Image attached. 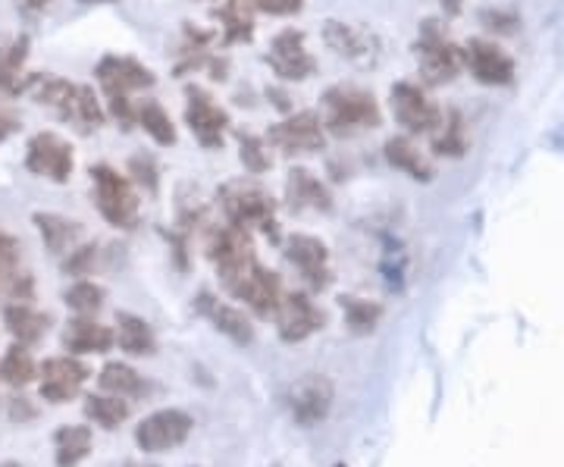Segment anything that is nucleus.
Masks as SVG:
<instances>
[{
  "instance_id": "a19ab883",
  "label": "nucleus",
  "mask_w": 564,
  "mask_h": 467,
  "mask_svg": "<svg viewBox=\"0 0 564 467\" xmlns=\"http://www.w3.org/2000/svg\"><path fill=\"white\" fill-rule=\"evenodd\" d=\"M104 110H107V120H113L126 132L135 126V101L129 95H107Z\"/></svg>"
},
{
  "instance_id": "f8f14e48",
  "label": "nucleus",
  "mask_w": 564,
  "mask_h": 467,
  "mask_svg": "<svg viewBox=\"0 0 564 467\" xmlns=\"http://www.w3.org/2000/svg\"><path fill=\"white\" fill-rule=\"evenodd\" d=\"M95 79L104 88V98L107 95H132V91H144V88L158 85V76L151 66H144L135 57H126V54H104L95 66Z\"/></svg>"
},
{
  "instance_id": "473e14b6",
  "label": "nucleus",
  "mask_w": 564,
  "mask_h": 467,
  "mask_svg": "<svg viewBox=\"0 0 564 467\" xmlns=\"http://www.w3.org/2000/svg\"><path fill=\"white\" fill-rule=\"evenodd\" d=\"M236 142H239V161H242V166L251 176H263L273 166V154H270V144H267L263 135L239 129L236 132Z\"/></svg>"
},
{
  "instance_id": "423d86ee",
  "label": "nucleus",
  "mask_w": 564,
  "mask_h": 467,
  "mask_svg": "<svg viewBox=\"0 0 564 467\" xmlns=\"http://www.w3.org/2000/svg\"><path fill=\"white\" fill-rule=\"evenodd\" d=\"M414 54H417V66H421L423 82L430 85H443L452 82L464 66V51L458 44L445 39V32L440 29V22H423L417 44H414Z\"/></svg>"
},
{
  "instance_id": "7ed1b4c3",
  "label": "nucleus",
  "mask_w": 564,
  "mask_h": 467,
  "mask_svg": "<svg viewBox=\"0 0 564 467\" xmlns=\"http://www.w3.org/2000/svg\"><path fill=\"white\" fill-rule=\"evenodd\" d=\"M88 176H91L95 204H98V214H101L104 220L110 226H117V229H135L139 226L141 202L132 180L126 173H120V170H113L110 163H95L88 170Z\"/></svg>"
},
{
  "instance_id": "de8ad7c7",
  "label": "nucleus",
  "mask_w": 564,
  "mask_h": 467,
  "mask_svg": "<svg viewBox=\"0 0 564 467\" xmlns=\"http://www.w3.org/2000/svg\"><path fill=\"white\" fill-rule=\"evenodd\" d=\"M22 13H44L51 7V0H17Z\"/></svg>"
},
{
  "instance_id": "5701e85b",
  "label": "nucleus",
  "mask_w": 564,
  "mask_h": 467,
  "mask_svg": "<svg viewBox=\"0 0 564 467\" xmlns=\"http://www.w3.org/2000/svg\"><path fill=\"white\" fill-rule=\"evenodd\" d=\"M214 39H217V32H210V29H198V25L185 22L173 73L182 79V76H192V73H202V69H207L210 61H214V51H210Z\"/></svg>"
},
{
  "instance_id": "a18cd8bd",
  "label": "nucleus",
  "mask_w": 564,
  "mask_h": 467,
  "mask_svg": "<svg viewBox=\"0 0 564 467\" xmlns=\"http://www.w3.org/2000/svg\"><path fill=\"white\" fill-rule=\"evenodd\" d=\"M20 126H22L20 113H17V110H13L10 104L0 98V142L13 139V135L20 132Z\"/></svg>"
},
{
  "instance_id": "a878e982",
  "label": "nucleus",
  "mask_w": 564,
  "mask_h": 467,
  "mask_svg": "<svg viewBox=\"0 0 564 467\" xmlns=\"http://www.w3.org/2000/svg\"><path fill=\"white\" fill-rule=\"evenodd\" d=\"M3 326L10 329V336L20 343V346H35L47 336V326H51V317L41 314L29 302H13L3 311Z\"/></svg>"
},
{
  "instance_id": "20e7f679",
  "label": "nucleus",
  "mask_w": 564,
  "mask_h": 467,
  "mask_svg": "<svg viewBox=\"0 0 564 467\" xmlns=\"http://www.w3.org/2000/svg\"><path fill=\"white\" fill-rule=\"evenodd\" d=\"M185 126L192 129L195 142L202 144L204 151H223L232 120H229V110L220 107L207 88L185 85Z\"/></svg>"
},
{
  "instance_id": "f257e3e1",
  "label": "nucleus",
  "mask_w": 564,
  "mask_h": 467,
  "mask_svg": "<svg viewBox=\"0 0 564 467\" xmlns=\"http://www.w3.org/2000/svg\"><path fill=\"white\" fill-rule=\"evenodd\" d=\"M321 107L323 129H326V135H336V139H351L358 132L383 126V110H380V101L373 98V91L351 85V82L329 85L323 91Z\"/></svg>"
},
{
  "instance_id": "9d476101",
  "label": "nucleus",
  "mask_w": 564,
  "mask_h": 467,
  "mask_svg": "<svg viewBox=\"0 0 564 467\" xmlns=\"http://www.w3.org/2000/svg\"><path fill=\"white\" fill-rule=\"evenodd\" d=\"M207 254H210V261L217 267V273H220V280L226 289L236 283L245 270L258 261L248 229L232 224L217 226V229L210 232V239H207Z\"/></svg>"
},
{
  "instance_id": "7c9ffc66",
  "label": "nucleus",
  "mask_w": 564,
  "mask_h": 467,
  "mask_svg": "<svg viewBox=\"0 0 564 467\" xmlns=\"http://www.w3.org/2000/svg\"><path fill=\"white\" fill-rule=\"evenodd\" d=\"M117 343L126 355H154L158 339H154V329L144 324L135 314H117Z\"/></svg>"
},
{
  "instance_id": "2f4dec72",
  "label": "nucleus",
  "mask_w": 564,
  "mask_h": 467,
  "mask_svg": "<svg viewBox=\"0 0 564 467\" xmlns=\"http://www.w3.org/2000/svg\"><path fill=\"white\" fill-rule=\"evenodd\" d=\"M54 443H57V467H76L91 452V430L61 427Z\"/></svg>"
},
{
  "instance_id": "6e6552de",
  "label": "nucleus",
  "mask_w": 564,
  "mask_h": 467,
  "mask_svg": "<svg viewBox=\"0 0 564 467\" xmlns=\"http://www.w3.org/2000/svg\"><path fill=\"white\" fill-rule=\"evenodd\" d=\"M323 41L336 57L355 63L361 69H373L377 63L383 61L380 35L373 29H367V25H358V22L326 20L323 22Z\"/></svg>"
},
{
  "instance_id": "8fccbe9b",
  "label": "nucleus",
  "mask_w": 564,
  "mask_h": 467,
  "mask_svg": "<svg viewBox=\"0 0 564 467\" xmlns=\"http://www.w3.org/2000/svg\"><path fill=\"white\" fill-rule=\"evenodd\" d=\"M0 467H20V465H13V461H7V465H0Z\"/></svg>"
},
{
  "instance_id": "a211bd4d",
  "label": "nucleus",
  "mask_w": 564,
  "mask_h": 467,
  "mask_svg": "<svg viewBox=\"0 0 564 467\" xmlns=\"http://www.w3.org/2000/svg\"><path fill=\"white\" fill-rule=\"evenodd\" d=\"M276 324H280L282 343H304L307 336H314L317 329H323L326 317L323 311L304 292H292L282 295V305L276 311Z\"/></svg>"
},
{
  "instance_id": "cd10ccee",
  "label": "nucleus",
  "mask_w": 564,
  "mask_h": 467,
  "mask_svg": "<svg viewBox=\"0 0 564 467\" xmlns=\"http://www.w3.org/2000/svg\"><path fill=\"white\" fill-rule=\"evenodd\" d=\"M117 339H113V329L110 326L98 324V321H69L66 333H63V346L76 355H101V351H110Z\"/></svg>"
},
{
  "instance_id": "e433bc0d",
  "label": "nucleus",
  "mask_w": 564,
  "mask_h": 467,
  "mask_svg": "<svg viewBox=\"0 0 564 467\" xmlns=\"http://www.w3.org/2000/svg\"><path fill=\"white\" fill-rule=\"evenodd\" d=\"M85 414H88L95 424L113 430L120 427L122 421L129 417V405L122 402L120 395H91V399L85 402Z\"/></svg>"
},
{
  "instance_id": "72a5a7b5",
  "label": "nucleus",
  "mask_w": 564,
  "mask_h": 467,
  "mask_svg": "<svg viewBox=\"0 0 564 467\" xmlns=\"http://www.w3.org/2000/svg\"><path fill=\"white\" fill-rule=\"evenodd\" d=\"M98 383H101L104 392L120 395V399H132V395H141V392H144V380H141L132 367L120 365V361H110V365L104 367Z\"/></svg>"
},
{
  "instance_id": "9b49d317",
  "label": "nucleus",
  "mask_w": 564,
  "mask_h": 467,
  "mask_svg": "<svg viewBox=\"0 0 564 467\" xmlns=\"http://www.w3.org/2000/svg\"><path fill=\"white\" fill-rule=\"evenodd\" d=\"M267 66L273 69V76L282 82H304L317 73V57L307 51V39L302 29H282L273 35L267 54Z\"/></svg>"
},
{
  "instance_id": "4be33fe9",
  "label": "nucleus",
  "mask_w": 564,
  "mask_h": 467,
  "mask_svg": "<svg viewBox=\"0 0 564 467\" xmlns=\"http://www.w3.org/2000/svg\"><path fill=\"white\" fill-rule=\"evenodd\" d=\"M198 311H202L210 324L220 329L226 339H232L236 346H248V343L254 339V326H251V321L245 317L242 311L226 305L220 298H214L210 292H202V295H198Z\"/></svg>"
},
{
  "instance_id": "6ab92c4d",
  "label": "nucleus",
  "mask_w": 564,
  "mask_h": 467,
  "mask_svg": "<svg viewBox=\"0 0 564 467\" xmlns=\"http://www.w3.org/2000/svg\"><path fill=\"white\" fill-rule=\"evenodd\" d=\"M88 377H91V370L76 358H69V355L66 358H51L41 367V399L63 405L79 392Z\"/></svg>"
},
{
  "instance_id": "37998d69",
  "label": "nucleus",
  "mask_w": 564,
  "mask_h": 467,
  "mask_svg": "<svg viewBox=\"0 0 564 467\" xmlns=\"http://www.w3.org/2000/svg\"><path fill=\"white\" fill-rule=\"evenodd\" d=\"M17 264H20V242L7 232H0V289L7 280L17 276Z\"/></svg>"
},
{
  "instance_id": "1a4fd4ad",
  "label": "nucleus",
  "mask_w": 564,
  "mask_h": 467,
  "mask_svg": "<svg viewBox=\"0 0 564 467\" xmlns=\"http://www.w3.org/2000/svg\"><path fill=\"white\" fill-rule=\"evenodd\" d=\"M25 170L47 183H69L76 170V148L57 132H35L25 144Z\"/></svg>"
},
{
  "instance_id": "c9c22d12",
  "label": "nucleus",
  "mask_w": 564,
  "mask_h": 467,
  "mask_svg": "<svg viewBox=\"0 0 564 467\" xmlns=\"http://www.w3.org/2000/svg\"><path fill=\"white\" fill-rule=\"evenodd\" d=\"M433 154L440 158H462L467 151V135H464V122L462 113H448L443 120V126L433 132Z\"/></svg>"
},
{
  "instance_id": "79ce46f5",
  "label": "nucleus",
  "mask_w": 564,
  "mask_h": 467,
  "mask_svg": "<svg viewBox=\"0 0 564 467\" xmlns=\"http://www.w3.org/2000/svg\"><path fill=\"white\" fill-rule=\"evenodd\" d=\"M95 258H98V248H95V245H76V248L66 254L63 270H66L69 276H88V270L95 267Z\"/></svg>"
},
{
  "instance_id": "f704fd0d",
  "label": "nucleus",
  "mask_w": 564,
  "mask_h": 467,
  "mask_svg": "<svg viewBox=\"0 0 564 467\" xmlns=\"http://www.w3.org/2000/svg\"><path fill=\"white\" fill-rule=\"evenodd\" d=\"M35 358L29 355V348L17 346L7 348V355L0 358V380H7L10 387H25V383H32L35 380Z\"/></svg>"
},
{
  "instance_id": "2eb2a0df",
  "label": "nucleus",
  "mask_w": 564,
  "mask_h": 467,
  "mask_svg": "<svg viewBox=\"0 0 564 467\" xmlns=\"http://www.w3.org/2000/svg\"><path fill=\"white\" fill-rule=\"evenodd\" d=\"M285 258L304 276V283L314 292H323L333 283V270H329V251L317 236L307 232H295L285 239Z\"/></svg>"
},
{
  "instance_id": "4c0bfd02",
  "label": "nucleus",
  "mask_w": 564,
  "mask_h": 467,
  "mask_svg": "<svg viewBox=\"0 0 564 467\" xmlns=\"http://www.w3.org/2000/svg\"><path fill=\"white\" fill-rule=\"evenodd\" d=\"M104 298H107V292H104V285L91 283V280H79V283H73L66 292H63V302L73 307L76 314H95V311H101Z\"/></svg>"
},
{
  "instance_id": "ddd939ff",
  "label": "nucleus",
  "mask_w": 564,
  "mask_h": 467,
  "mask_svg": "<svg viewBox=\"0 0 564 467\" xmlns=\"http://www.w3.org/2000/svg\"><path fill=\"white\" fill-rule=\"evenodd\" d=\"M22 95H29L35 104L54 110L63 122H73L76 126L82 98V85H76V82L51 76V73H32V76H25V82H22Z\"/></svg>"
},
{
  "instance_id": "f3484780",
  "label": "nucleus",
  "mask_w": 564,
  "mask_h": 467,
  "mask_svg": "<svg viewBox=\"0 0 564 467\" xmlns=\"http://www.w3.org/2000/svg\"><path fill=\"white\" fill-rule=\"evenodd\" d=\"M464 66L480 85H511L514 82V61L505 54L496 41L474 39L464 47Z\"/></svg>"
},
{
  "instance_id": "f03ea898",
  "label": "nucleus",
  "mask_w": 564,
  "mask_h": 467,
  "mask_svg": "<svg viewBox=\"0 0 564 467\" xmlns=\"http://www.w3.org/2000/svg\"><path fill=\"white\" fill-rule=\"evenodd\" d=\"M217 204H220L226 224L251 229L258 226L267 239L280 242V229H276V198L270 195V188L258 176H239L229 180L217 188Z\"/></svg>"
},
{
  "instance_id": "ea45409f",
  "label": "nucleus",
  "mask_w": 564,
  "mask_h": 467,
  "mask_svg": "<svg viewBox=\"0 0 564 467\" xmlns=\"http://www.w3.org/2000/svg\"><path fill=\"white\" fill-rule=\"evenodd\" d=\"M132 185H139L144 192H158L161 188V163L154 161L151 154H135L132 161H129V173H126Z\"/></svg>"
},
{
  "instance_id": "412c9836",
  "label": "nucleus",
  "mask_w": 564,
  "mask_h": 467,
  "mask_svg": "<svg viewBox=\"0 0 564 467\" xmlns=\"http://www.w3.org/2000/svg\"><path fill=\"white\" fill-rule=\"evenodd\" d=\"M285 204L295 210V214H304V210H321V214H329L333 210V195L323 183L321 176L307 166H292L285 173Z\"/></svg>"
},
{
  "instance_id": "58836bf2",
  "label": "nucleus",
  "mask_w": 564,
  "mask_h": 467,
  "mask_svg": "<svg viewBox=\"0 0 564 467\" xmlns=\"http://www.w3.org/2000/svg\"><path fill=\"white\" fill-rule=\"evenodd\" d=\"M343 311H345V321H348V326H351V333H370V329H377L380 317H383V307L377 305V302L355 298V295L343 298Z\"/></svg>"
},
{
  "instance_id": "c85d7f7f",
  "label": "nucleus",
  "mask_w": 564,
  "mask_h": 467,
  "mask_svg": "<svg viewBox=\"0 0 564 467\" xmlns=\"http://www.w3.org/2000/svg\"><path fill=\"white\" fill-rule=\"evenodd\" d=\"M29 47H32V39H29V35H17L10 44L0 47V95H7V98L22 95Z\"/></svg>"
},
{
  "instance_id": "aec40b11",
  "label": "nucleus",
  "mask_w": 564,
  "mask_h": 467,
  "mask_svg": "<svg viewBox=\"0 0 564 467\" xmlns=\"http://www.w3.org/2000/svg\"><path fill=\"white\" fill-rule=\"evenodd\" d=\"M289 402H292L295 421L304 424V427H311V424H317V421H323L329 414V408H333V383L323 373H307V377H302L292 387Z\"/></svg>"
},
{
  "instance_id": "b1692460",
  "label": "nucleus",
  "mask_w": 564,
  "mask_h": 467,
  "mask_svg": "<svg viewBox=\"0 0 564 467\" xmlns=\"http://www.w3.org/2000/svg\"><path fill=\"white\" fill-rule=\"evenodd\" d=\"M32 224L39 226L44 248H47L51 254H63V258H66V254L82 242V232H85L79 220H69V217H63V214H51V210H39V214H32Z\"/></svg>"
},
{
  "instance_id": "dca6fc26",
  "label": "nucleus",
  "mask_w": 564,
  "mask_h": 467,
  "mask_svg": "<svg viewBox=\"0 0 564 467\" xmlns=\"http://www.w3.org/2000/svg\"><path fill=\"white\" fill-rule=\"evenodd\" d=\"M188 433H192V417L185 411L166 408V411H158L141 421L135 430V443L144 452H166V448L182 446L188 439Z\"/></svg>"
},
{
  "instance_id": "4468645a",
  "label": "nucleus",
  "mask_w": 564,
  "mask_h": 467,
  "mask_svg": "<svg viewBox=\"0 0 564 467\" xmlns=\"http://www.w3.org/2000/svg\"><path fill=\"white\" fill-rule=\"evenodd\" d=\"M229 292L245 302V305L251 307L258 317H276V311L282 305V280L280 273H273V270H267L258 261L245 270L242 276L236 280V283L229 285Z\"/></svg>"
},
{
  "instance_id": "0eeeda50",
  "label": "nucleus",
  "mask_w": 564,
  "mask_h": 467,
  "mask_svg": "<svg viewBox=\"0 0 564 467\" xmlns=\"http://www.w3.org/2000/svg\"><path fill=\"white\" fill-rule=\"evenodd\" d=\"M267 144L282 154H321L326 148V129L317 110H292L267 129Z\"/></svg>"
},
{
  "instance_id": "c03bdc74",
  "label": "nucleus",
  "mask_w": 564,
  "mask_h": 467,
  "mask_svg": "<svg viewBox=\"0 0 564 467\" xmlns=\"http://www.w3.org/2000/svg\"><path fill=\"white\" fill-rule=\"evenodd\" d=\"M245 3L267 17H299L304 10V0H245Z\"/></svg>"
},
{
  "instance_id": "09e8293b",
  "label": "nucleus",
  "mask_w": 564,
  "mask_h": 467,
  "mask_svg": "<svg viewBox=\"0 0 564 467\" xmlns=\"http://www.w3.org/2000/svg\"><path fill=\"white\" fill-rule=\"evenodd\" d=\"M79 3H117V0H79Z\"/></svg>"
},
{
  "instance_id": "49530a36",
  "label": "nucleus",
  "mask_w": 564,
  "mask_h": 467,
  "mask_svg": "<svg viewBox=\"0 0 564 467\" xmlns=\"http://www.w3.org/2000/svg\"><path fill=\"white\" fill-rule=\"evenodd\" d=\"M263 95H267V101H270L273 107H276V110H280L282 117L295 110V104H292V98H289V91H282L280 85H267V91H263Z\"/></svg>"
},
{
  "instance_id": "bb28decb",
  "label": "nucleus",
  "mask_w": 564,
  "mask_h": 467,
  "mask_svg": "<svg viewBox=\"0 0 564 467\" xmlns=\"http://www.w3.org/2000/svg\"><path fill=\"white\" fill-rule=\"evenodd\" d=\"M223 47H236L254 41V10L245 0H223L217 7Z\"/></svg>"
},
{
  "instance_id": "c756f323",
  "label": "nucleus",
  "mask_w": 564,
  "mask_h": 467,
  "mask_svg": "<svg viewBox=\"0 0 564 467\" xmlns=\"http://www.w3.org/2000/svg\"><path fill=\"white\" fill-rule=\"evenodd\" d=\"M135 126L161 148L176 144V126L170 120V113L163 110V104L154 101V98H144V101L135 104Z\"/></svg>"
},
{
  "instance_id": "39448f33",
  "label": "nucleus",
  "mask_w": 564,
  "mask_h": 467,
  "mask_svg": "<svg viewBox=\"0 0 564 467\" xmlns=\"http://www.w3.org/2000/svg\"><path fill=\"white\" fill-rule=\"evenodd\" d=\"M389 110L408 135H433L443 126V107L417 82H395L389 91Z\"/></svg>"
},
{
  "instance_id": "393cba45",
  "label": "nucleus",
  "mask_w": 564,
  "mask_h": 467,
  "mask_svg": "<svg viewBox=\"0 0 564 467\" xmlns=\"http://www.w3.org/2000/svg\"><path fill=\"white\" fill-rule=\"evenodd\" d=\"M383 158L389 166H395L399 173L411 176L414 183H430L433 180V163L421 154V148L411 142L408 135H392L383 144Z\"/></svg>"
}]
</instances>
